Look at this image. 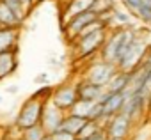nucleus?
Segmentation results:
<instances>
[{
	"label": "nucleus",
	"instance_id": "1",
	"mask_svg": "<svg viewBox=\"0 0 151 140\" xmlns=\"http://www.w3.org/2000/svg\"><path fill=\"white\" fill-rule=\"evenodd\" d=\"M137 29L135 27H126V29H110L105 44L100 50V59L110 64H116L121 60V57L124 55L126 48L132 44V41L135 39Z\"/></svg>",
	"mask_w": 151,
	"mask_h": 140
},
{
	"label": "nucleus",
	"instance_id": "2",
	"mask_svg": "<svg viewBox=\"0 0 151 140\" xmlns=\"http://www.w3.org/2000/svg\"><path fill=\"white\" fill-rule=\"evenodd\" d=\"M147 48H149V43H147L146 36H140L137 30L135 39L132 41V44L126 48L124 55L117 62V69L123 73H133L137 67H140L144 64L146 55H147Z\"/></svg>",
	"mask_w": 151,
	"mask_h": 140
},
{
	"label": "nucleus",
	"instance_id": "3",
	"mask_svg": "<svg viewBox=\"0 0 151 140\" xmlns=\"http://www.w3.org/2000/svg\"><path fill=\"white\" fill-rule=\"evenodd\" d=\"M46 101L48 99H43L36 94H32L29 99H25L16 119H14V128L18 131H23V129L41 124V115H43V108H45Z\"/></svg>",
	"mask_w": 151,
	"mask_h": 140
},
{
	"label": "nucleus",
	"instance_id": "4",
	"mask_svg": "<svg viewBox=\"0 0 151 140\" xmlns=\"http://www.w3.org/2000/svg\"><path fill=\"white\" fill-rule=\"evenodd\" d=\"M107 36H109V29H101V30H96V32H93L89 36L77 37V39L73 41L75 43V51H77V57L78 59H89L94 53H98L101 50V46L105 44Z\"/></svg>",
	"mask_w": 151,
	"mask_h": 140
},
{
	"label": "nucleus",
	"instance_id": "5",
	"mask_svg": "<svg viewBox=\"0 0 151 140\" xmlns=\"http://www.w3.org/2000/svg\"><path fill=\"white\" fill-rule=\"evenodd\" d=\"M119 71L117 66L116 64H110V62H105V60H96L93 62L89 67H87V71H86V78L87 82L94 84V85H100V87H107L109 82L112 80V76Z\"/></svg>",
	"mask_w": 151,
	"mask_h": 140
},
{
	"label": "nucleus",
	"instance_id": "6",
	"mask_svg": "<svg viewBox=\"0 0 151 140\" xmlns=\"http://www.w3.org/2000/svg\"><path fill=\"white\" fill-rule=\"evenodd\" d=\"M132 126H133L132 119L128 115H124L123 112H119L105 122L103 129H105L107 138H110V140H126V136L132 131Z\"/></svg>",
	"mask_w": 151,
	"mask_h": 140
},
{
	"label": "nucleus",
	"instance_id": "7",
	"mask_svg": "<svg viewBox=\"0 0 151 140\" xmlns=\"http://www.w3.org/2000/svg\"><path fill=\"white\" fill-rule=\"evenodd\" d=\"M77 99H78L77 84H62V85L55 87L52 91V96H50V101L66 114L69 112V108L75 105Z\"/></svg>",
	"mask_w": 151,
	"mask_h": 140
},
{
	"label": "nucleus",
	"instance_id": "8",
	"mask_svg": "<svg viewBox=\"0 0 151 140\" xmlns=\"http://www.w3.org/2000/svg\"><path fill=\"white\" fill-rule=\"evenodd\" d=\"M66 117V112H62L60 108H57L50 99L45 103V108H43V115H41V126L43 129L46 131V135H52L55 131L60 129L62 126V121Z\"/></svg>",
	"mask_w": 151,
	"mask_h": 140
},
{
	"label": "nucleus",
	"instance_id": "9",
	"mask_svg": "<svg viewBox=\"0 0 151 140\" xmlns=\"http://www.w3.org/2000/svg\"><path fill=\"white\" fill-rule=\"evenodd\" d=\"M98 16L93 13V11H86L82 14H77V16H73L71 20H68L64 25H62V30H64V36L69 39V41H75L78 37V34L93 21H96Z\"/></svg>",
	"mask_w": 151,
	"mask_h": 140
},
{
	"label": "nucleus",
	"instance_id": "10",
	"mask_svg": "<svg viewBox=\"0 0 151 140\" xmlns=\"http://www.w3.org/2000/svg\"><path fill=\"white\" fill-rule=\"evenodd\" d=\"M124 101H126V98H124L123 92L110 94V92L105 91V94H103V96L100 98V101H98V103L103 105V117H105V119H103V126H105V122H107L110 117H114L116 114H119V112L123 110Z\"/></svg>",
	"mask_w": 151,
	"mask_h": 140
},
{
	"label": "nucleus",
	"instance_id": "11",
	"mask_svg": "<svg viewBox=\"0 0 151 140\" xmlns=\"http://www.w3.org/2000/svg\"><path fill=\"white\" fill-rule=\"evenodd\" d=\"M121 112L124 115H128L132 119V122H137L142 117V114L147 112V98L142 94H132L130 98H126Z\"/></svg>",
	"mask_w": 151,
	"mask_h": 140
},
{
	"label": "nucleus",
	"instance_id": "12",
	"mask_svg": "<svg viewBox=\"0 0 151 140\" xmlns=\"http://www.w3.org/2000/svg\"><path fill=\"white\" fill-rule=\"evenodd\" d=\"M94 2H96V0H68L66 6H64V11H62V16H60L62 25L68 20H71L73 16L82 14L86 11H91V7H93Z\"/></svg>",
	"mask_w": 151,
	"mask_h": 140
},
{
	"label": "nucleus",
	"instance_id": "13",
	"mask_svg": "<svg viewBox=\"0 0 151 140\" xmlns=\"http://www.w3.org/2000/svg\"><path fill=\"white\" fill-rule=\"evenodd\" d=\"M77 92H78V99H86V101H93L98 103L100 98L105 94V89L100 85H94L87 80H80L77 84Z\"/></svg>",
	"mask_w": 151,
	"mask_h": 140
},
{
	"label": "nucleus",
	"instance_id": "14",
	"mask_svg": "<svg viewBox=\"0 0 151 140\" xmlns=\"http://www.w3.org/2000/svg\"><path fill=\"white\" fill-rule=\"evenodd\" d=\"M18 41H20V29L0 27V53L18 50Z\"/></svg>",
	"mask_w": 151,
	"mask_h": 140
},
{
	"label": "nucleus",
	"instance_id": "15",
	"mask_svg": "<svg viewBox=\"0 0 151 140\" xmlns=\"http://www.w3.org/2000/svg\"><path fill=\"white\" fill-rule=\"evenodd\" d=\"M18 67V50L0 53V80L11 76Z\"/></svg>",
	"mask_w": 151,
	"mask_h": 140
},
{
	"label": "nucleus",
	"instance_id": "16",
	"mask_svg": "<svg viewBox=\"0 0 151 140\" xmlns=\"http://www.w3.org/2000/svg\"><path fill=\"white\" fill-rule=\"evenodd\" d=\"M130 80H132L130 73H123V71H117V73L112 76V80L109 82V85L105 87V91H107V92H110V94L124 92V91L128 89V85H130Z\"/></svg>",
	"mask_w": 151,
	"mask_h": 140
},
{
	"label": "nucleus",
	"instance_id": "17",
	"mask_svg": "<svg viewBox=\"0 0 151 140\" xmlns=\"http://www.w3.org/2000/svg\"><path fill=\"white\" fill-rule=\"evenodd\" d=\"M23 21L6 6L4 0H0V27H9V29H20Z\"/></svg>",
	"mask_w": 151,
	"mask_h": 140
},
{
	"label": "nucleus",
	"instance_id": "18",
	"mask_svg": "<svg viewBox=\"0 0 151 140\" xmlns=\"http://www.w3.org/2000/svg\"><path fill=\"white\" fill-rule=\"evenodd\" d=\"M4 2H6V6H7L22 21H25V18L29 16L30 9L34 7L32 0H4Z\"/></svg>",
	"mask_w": 151,
	"mask_h": 140
},
{
	"label": "nucleus",
	"instance_id": "19",
	"mask_svg": "<svg viewBox=\"0 0 151 140\" xmlns=\"http://www.w3.org/2000/svg\"><path fill=\"white\" fill-rule=\"evenodd\" d=\"M86 122H87V119H80V117H75L71 114H66L60 129L66 131V133H71L73 136H78V133L82 131V128L86 126Z\"/></svg>",
	"mask_w": 151,
	"mask_h": 140
},
{
	"label": "nucleus",
	"instance_id": "20",
	"mask_svg": "<svg viewBox=\"0 0 151 140\" xmlns=\"http://www.w3.org/2000/svg\"><path fill=\"white\" fill-rule=\"evenodd\" d=\"M93 108H94V103H93V101L77 99V101H75V105L69 108L68 114H71V115H75V117H80V119H87V121H89Z\"/></svg>",
	"mask_w": 151,
	"mask_h": 140
},
{
	"label": "nucleus",
	"instance_id": "21",
	"mask_svg": "<svg viewBox=\"0 0 151 140\" xmlns=\"http://www.w3.org/2000/svg\"><path fill=\"white\" fill-rule=\"evenodd\" d=\"M112 25H117V29L133 27V25H132V14H130L128 11L114 9V11H112Z\"/></svg>",
	"mask_w": 151,
	"mask_h": 140
},
{
	"label": "nucleus",
	"instance_id": "22",
	"mask_svg": "<svg viewBox=\"0 0 151 140\" xmlns=\"http://www.w3.org/2000/svg\"><path fill=\"white\" fill-rule=\"evenodd\" d=\"M46 136H48V135H46V131L43 129L41 124L20 131V140H45Z\"/></svg>",
	"mask_w": 151,
	"mask_h": 140
},
{
	"label": "nucleus",
	"instance_id": "23",
	"mask_svg": "<svg viewBox=\"0 0 151 140\" xmlns=\"http://www.w3.org/2000/svg\"><path fill=\"white\" fill-rule=\"evenodd\" d=\"M103 128H101V124L100 122H96V121H87L86 122V126L82 128V131L78 133V140H87V138H91V136H94L98 131H101Z\"/></svg>",
	"mask_w": 151,
	"mask_h": 140
},
{
	"label": "nucleus",
	"instance_id": "24",
	"mask_svg": "<svg viewBox=\"0 0 151 140\" xmlns=\"http://www.w3.org/2000/svg\"><path fill=\"white\" fill-rule=\"evenodd\" d=\"M112 9H116V0H96L93 4V7H91V11L96 16H100V14H103L107 11H112Z\"/></svg>",
	"mask_w": 151,
	"mask_h": 140
},
{
	"label": "nucleus",
	"instance_id": "25",
	"mask_svg": "<svg viewBox=\"0 0 151 140\" xmlns=\"http://www.w3.org/2000/svg\"><path fill=\"white\" fill-rule=\"evenodd\" d=\"M133 16H135L137 20H140L144 25H151V7L140 4V7L133 13Z\"/></svg>",
	"mask_w": 151,
	"mask_h": 140
},
{
	"label": "nucleus",
	"instance_id": "26",
	"mask_svg": "<svg viewBox=\"0 0 151 140\" xmlns=\"http://www.w3.org/2000/svg\"><path fill=\"white\" fill-rule=\"evenodd\" d=\"M50 136H52V140H77V136H73L71 133H66V131H62V129L52 133Z\"/></svg>",
	"mask_w": 151,
	"mask_h": 140
},
{
	"label": "nucleus",
	"instance_id": "27",
	"mask_svg": "<svg viewBox=\"0 0 151 140\" xmlns=\"http://www.w3.org/2000/svg\"><path fill=\"white\" fill-rule=\"evenodd\" d=\"M121 2L124 4V7H128V11L133 14L139 7H140V4H142V0H121Z\"/></svg>",
	"mask_w": 151,
	"mask_h": 140
},
{
	"label": "nucleus",
	"instance_id": "28",
	"mask_svg": "<svg viewBox=\"0 0 151 140\" xmlns=\"http://www.w3.org/2000/svg\"><path fill=\"white\" fill-rule=\"evenodd\" d=\"M34 82H36L37 85H48V75H46V73H39V75L34 78Z\"/></svg>",
	"mask_w": 151,
	"mask_h": 140
},
{
	"label": "nucleus",
	"instance_id": "29",
	"mask_svg": "<svg viewBox=\"0 0 151 140\" xmlns=\"http://www.w3.org/2000/svg\"><path fill=\"white\" fill-rule=\"evenodd\" d=\"M87 140H107V135H105V129H101V131H98L94 136H91V138H87Z\"/></svg>",
	"mask_w": 151,
	"mask_h": 140
},
{
	"label": "nucleus",
	"instance_id": "30",
	"mask_svg": "<svg viewBox=\"0 0 151 140\" xmlns=\"http://www.w3.org/2000/svg\"><path fill=\"white\" fill-rule=\"evenodd\" d=\"M18 91H20L18 85H9V87H6V92H7V94H18Z\"/></svg>",
	"mask_w": 151,
	"mask_h": 140
},
{
	"label": "nucleus",
	"instance_id": "31",
	"mask_svg": "<svg viewBox=\"0 0 151 140\" xmlns=\"http://www.w3.org/2000/svg\"><path fill=\"white\" fill-rule=\"evenodd\" d=\"M142 6H147V7H151V0H142Z\"/></svg>",
	"mask_w": 151,
	"mask_h": 140
},
{
	"label": "nucleus",
	"instance_id": "32",
	"mask_svg": "<svg viewBox=\"0 0 151 140\" xmlns=\"http://www.w3.org/2000/svg\"><path fill=\"white\" fill-rule=\"evenodd\" d=\"M147 112H151V96L147 98Z\"/></svg>",
	"mask_w": 151,
	"mask_h": 140
},
{
	"label": "nucleus",
	"instance_id": "33",
	"mask_svg": "<svg viewBox=\"0 0 151 140\" xmlns=\"http://www.w3.org/2000/svg\"><path fill=\"white\" fill-rule=\"evenodd\" d=\"M41 2H43V0H32V4H34V6H37V4H41Z\"/></svg>",
	"mask_w": 151,
	"mask_h": 140
},
{
	"label": "nucleus",
	"instance_id": "34",
	"mask_svg": "<svg viewBox=\"0 0 151 140\" xmlns=\"http://www.w3.org/2000/svg\"><path fill=\"white\" fill-rule=\"evenodd\" d=\"M45 140H52V136H50V135H48V136H46V138H45Z\"/></svg>",
	"mask_w": 151,
	"mask_h": 140
},
{
	"label": "nucleus",
	"instance_id": "35",
	"mask_svg": "<svg viewBox=\"0 0 151 140\" xmlns=\"http://www.w3.org/2000/svg\"><path fill=\"white\" fill-rule=\"evenodd\" d=\"M0 140H6V138H0Z\"/></svg>",
	"mask_w": 151,
	"mask_h": 140
},
{
	"label": "nucleus",
	"instance_id": "36",
	"mask_svg": "<svg viewBox=\"0 0 151 140\" xmlns=\"http://www.w3.org/2000/svg\"><path fill=\"white\" fill-rule=\"evenodd\" d=\"M6 140H11V138H6Z\"/></svg>",
	"mask_w": 151,
	"mask_h": 140
},
{
	"label": "nucleus",
	"instance_id": "37",
	"mask_svg": "<svg viewBox=\"0 0 151 140\" xmlns=\"http://www.w3.org/2000/svg\"><path fill=\"white\" fill-rule=\"evenodd\" d=\"M16 140H20V138H16Z\"/></svg>",
	"mask_w": 151,
	"mask_h": 140
},
{
	"label": "nucleus",
	"instance_id": "38",
	"mask_svg": "<svg viewBox=\"0 0 151 140\" xmlns=\"http://www.w3.org/2000/svg\"><path fill=\"white\" fill-rule=\"evenodd\" d=\"M107 140H110V138H107Z\"/></svg>",
	"mask_w": 151,
	"mask_h": 140
},
{
	"label": "nucleus",
	"instance_id": "39",
	"mask_svg": "<svg viewBox=\"0 0 151 140\" xmlns=\"http://www.w3.org/2000/svg\"><path fill=\"white\" fill-rule=\"evenodd\" d=\"M77 140H78V138H77Z\"/></svg>",
	"mask_w": 151,
	"mask_h": 140
}]
</instances>
